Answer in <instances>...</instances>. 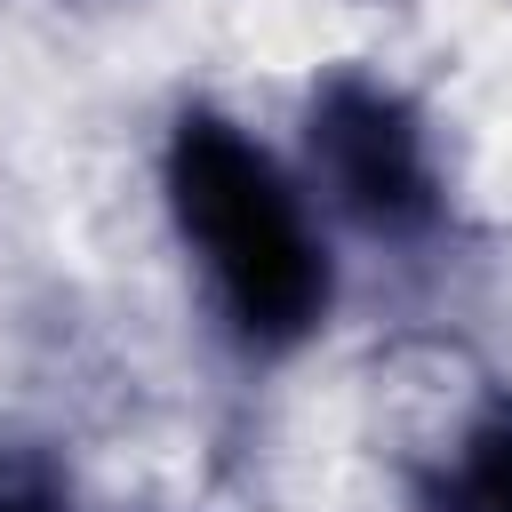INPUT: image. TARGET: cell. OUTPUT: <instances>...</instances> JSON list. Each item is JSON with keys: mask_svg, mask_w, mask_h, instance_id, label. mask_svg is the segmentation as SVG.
Instances as JSON below:
<instances>
[{"mask_svg": "<svg viewBox=\"0 0 512 512\" xmlns=\"http://www.w3.org/2000/svg\"><path fill=\"white\" fill-rule=\"evenodd\" d=\"M160 184H168V216H176L184 248L200 256L208 296L232 320V336L248 352H296L336 304V264H328L304 200L272 168V152L240 120L192 104L168 128Z\"/></svg>", "mask_w": 512, "mask_h": 512, "instance_id": "cell-1", "label": "cell"}, {"mask_svg": "<svg viewBox=\"0 0 512 512\" xmlns=\"http://www.w3.org/2000/svg\"><path fill=\"white\" fill-rule=\"evenodd\" d=\"M304 152L328 184V200L376 232V240H424L448 216L440 168H432V136L416 120V104L400 88H384L376 72H328L304 104Z\"/></svg>", "mask_w": 512, "mask_h": 512, "instance_id": "cell-2", "label": "cell"}, {"mask_svg": "<svg viewBox=\"0 0 512 512\" xmlns=\"http://www.w3.org/2000/svg\"><path fill=\"white\" fill-rule=\"evenodd\" d=\"M416 504L424 512H512V392L480 400L456 448L416 480Z\"/></svg>", "mask_w": 512, "mask_h": 512, "instance_id": "cell-3", "label": "cell"}, {"mask_svg": "<svg viewBox=\"0 0 512 512\" xmlns=\"http://www.w3.org/2000/svg\"><path fill=\"white\" fill-rule=\"evenodd\" d=\"M0 512H72L64 464L32 440H0Z\"/></svg>", "mask_w": 512, "mask_h": 512, "instance_id": "cell-4", "label": "cell"}]
</instances>
